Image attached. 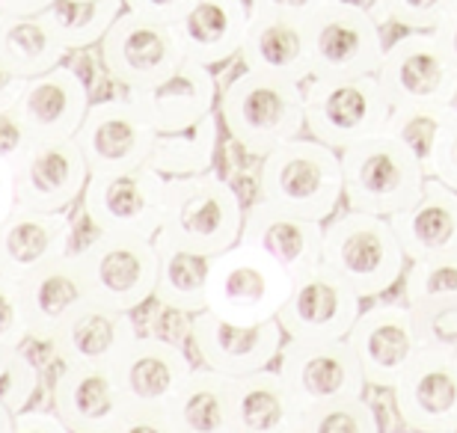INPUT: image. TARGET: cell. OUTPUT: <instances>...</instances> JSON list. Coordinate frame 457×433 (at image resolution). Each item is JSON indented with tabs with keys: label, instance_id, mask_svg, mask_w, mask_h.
I'll return each instance as SVG.
<instances>
[{
	"label": "cell",
	"instance_id": "1",
	"mask_svg": "<svg viewBox=\"0 0 457 433\" xmlns=\"http://www.w3.org/2000/svg\"><path fill=\"white\" fill-rule=\"evenodd\" d=\"M241 226V196L223 175L205 170L167 179L163 217L154 241L199 255H217L237 244Z\"/></svg>",
	"mask_w": 457,
	"mask_h": 433
},
{
	"label": "cell",
	"instance_id": "2",
	"mask_svg": "<svg viewBox=\"0 0 457 433\" xmlns=\"http://www.w3.org/2000/svg\"><path fill=\"white\" fill-rule=\"evenodd\" d=\"M342 158V199L347 208L392 217L404 211L428 179L422 158L386 128L345 146Z\"/></svg>",
	"mask_w": 457,
	"mask_h": 433
},
{
	"label": "cell",
	"instance_id": "3",
	"mask_svg": "<svg viewBox=\"0 0 457 433\" xmlns=\"http://www.w3.org/2000/svg\"><path fill=\"white\" fill-rule=\"evenodd\" d=\"M220 119L228 128V137L246 154L264 158L277 146L306 131L303 84L244 69L228 80L220 98Z\"/></svg>",
	"mask_w": 457,
	"mask_h": 433
},
{
	"label": "cell",
	"instance_id": "4",
	"mask_svg": "<svg viewBox=\"0 0 457 433\" xmlns=\"http://www.w3.org/2000/svg\"><path fill=\"white\" fill-rule=\"evenodd\" d=\"M259 199L324 223L342 202L339 149L303 134L277 146L262 158Z\"/></svg>",
	"mask_w": 457,
	"mask_h": 433
},
{
	"label": "cell",
	"instance_id": "5",
	"mask_svg": "<svg viewBox=\"0 0 457 433\" xmlns=\"http://www.w3.org/2000/svg\"><path fill=\"white\" fill-rule=\"evenodd\" d=\"M321 264L330 267L360 297H380L404 276L407 255L389 217L347 208L327 217Z\"/></svg>",
	"mask_w": 457,
	"mask_h": 433
},
{
	"label": "cell",
	"instance_id": "6",
	"mask_svg": "<svg viewBox=\"0 0 457 433\" xmlns=\"http://www.w3.org/2000/svg\"><path fill=\"white\" fill-rule=\"evenodd\" d=\"M291 273L250 244H232L208 259V312L232 324H262L288 300Z\"/></svg>",
	"mask_w": 457,
	"mask_h": 433
},
{
	"label": "cell",
	"instance_id": "7",
	"mask_svg": "<svg viewBox=\"0 0 457 433\" xmlns=\"http://www.w3.org/2000/svg\"><path fill=\"white\" fill-rule=\"evenodd\" d=\"M389 110L374 75H309L303 80V128L309 137L339 152L362 137L383 131Z\"/></svg>",
	"mask_w": 457,
	"mask_h": 433
},
{
	"label": "cell",
	"instance_id": "8",
	"mask_svg": "<svg viewBox=\"0 0 457 433\" xmlns=\"http://www.w3.org/2000/svg\"><path fill=\"white\" fill-rule=\"evenodd\" d=\"M374 78L389 107L449 110L457 101V75L431 30H410L392 42Z\"/></svg>",
	"mask_w": 457,
	"mask_h": 433
},
{
	"label": "cell",
	"instance_id": "9",
	"mask_svg": "<svg viewBox=\"0 0 457 433\" xmlns=\"http://www.w3.org/2000/svg\"><path fill=\"white\" fill-rule=\"evenodd\" d=\"M78 262L87 276L89 297L125 312H137L154 297V282H158L154 237L98 232L96 241L78 253Z\"/></svg>",
	"mask_w": 457,
	"mask_h": 433
},
{
	"label": "cell",
	"instance_id": "10",
	"mask_svg": "<svg viewBox=\"0 0 457 433\" xmlns=\"http://www.w3.org/2000/svg\"><path fill=\"white\" fill-rule=\"evenodd\" d=\"M167 175L149 163L116 172H89L84 187V214L98 232L154 237L163 217Z\"/></svg>",
	"mask_w": 457,
	"mask_h": 433
},
{
	"label": "cell",
	"instance_id": "11",
	"mask_svg": "<svg viewBox=\"0 0 457 433\" xmlns=\"http://www.w3.org/2000/svg\"><path fill=\"white\" fill-rule=\"evenodd\" d=\"M277 371L297 412L369 389L347 338H288L277 356Z\"/></svg>",
	"mask_w": 457,
	"mask_h": 433
},
{
	"label": "cell",
	"instance_id": "12",
	"mask_svg": "<svg viewBox=\"0 0 457 433\" xmlns=\"http://www.w3.org/2000/svg\"><path fill=\"white\" fill-rule=\"evenodd\" d=\"M181 60L185 54H181L172 24L134 12V9H122V15L102 39V62L107 75L125 89L158 84Z\"/></svg>",
	"mask_w": 457,
	"mask_h": 433
},
{
	"label": "cell",
	"instance_id": "13",
	"mask_svg": "<svg viewBox=\"0 0 457 433\" xmlns=\"http://www.w3.org/2000/svg\"><path fill=\"white\" fill-rule=\"evenodd\" d=\"M158 131L131 98L93 101L80 122L75 143L87 158L89 172H116L143 167L152 158Z\"/></svg>",
	"mask_w": 457,
	"mask_h": 433
},
{
	"label": "cell",
	"instance_id": "14",
	"mask_svg": "<svg viewBox=\"0 0 457 433\" xmlns=\"http://www.w3.org/2000/svg\"><path fill=\"white\" fill-rule=\"evenodd\" d=\"M309 66L318 78L374 75L383 60V30L371 15L356 9L324 6L306 21Z\"/></svg>",
	"mask_w": 457,
	"mask_h": 433
},
{
	"label": "cell",
	"instance_id": "15",
	"mask_svg": "<svg viewBox=\"0 0 457 433\" xmlns=\"http://www.w3.org/2000/svg\"><path fill=\"white\" fill-rule=\"evenodd\" d=\"M15 199L21 208L66 211L84 196L89 167L75 137L30 140L15 163Z\"/></svg>",
	"mask_w": 457,
	"mask_h": 433
},
{
	"label": "cell",
	"instance_id": "16",
	"mask_svg": "<svg viewBox=\"0 0 457 433\" xmlns=\"http://www.w3.org/2000/svg\"><path fill=\"white\" fill-rule=\"evenodd\" d=\"M360 312V294L330 267L315 264L312 271L295 276L277 321L286 338H347Z\"/></svg>",
	"mask_w": 457,
	"mask_h": 433
},
{
	"label": "cell",
	"instance_id": "17",
	"mask_svg": "<svg viewBox=\"0 0 457 433\" xmlns=\"http://www.w3.org/2000/svg\"><path fill=\"white\" fill-rule=\"evenodd\" d=\"M389 392L410 430L457 433V356L419 347Z\"/></svg>",
	"mask_w": 457,
	"mask_h": 433
},
{
	"label": "cell",
	"instance_id": "18",
	"mask_svg": "<svg viewBox=\"0 0 457 433\" xmlns=\"http://www.w3.org/2000/svg\"><path fill=\"white\" fill-rule=\"evenodd\" d=\"M282 342H286V333L277 318L262 321V324H232L203 309L194 315V327H190V347L199 362L228 377L270 368V362H277Z\"/></svg>",
	"mask_w": 457,
	"mask_h": 433
},
{
	"label": "cell",
	"instance_id": "19",
	"mask_svg": "<svg viewBox=\"0 0 457 433\" xmlns=\"http://www.w3.org/2000/svg\"><path fill=\"white\" fill-rule=\"evenodd\" d=\"M347 345L362 368L365 383L389 392L410 359L419 354L413 312L401 303H378L360 312L347 333Z\"/></svg>",
	"mask_w": 457,
	"mask_h": 433
},
{
	"label": "cell",
	"instance_id": "20",
	"mask_svg": "<svg viewBox=\"0 0 457 433\" xmlns=\"http://www.w3.org/2000/svg\"><path fill=\"white\" fill-rule=\"evenodd\" d=\"M125 398L111 365L62 362L54 380V412L69 433H119Z\"/></svg>",
	"mask_w": 457,
	"mask_h": 433
},
{
	"label": "cell",
	"instance_id": "21",
	"mask_svg": "<svg viewBox=\"0 0 457 433\" xmlns=\"http://www.w3.org/2000/svg\"><path fill=\"white\" fill-rule=\"evenodd\" d=\"M237 241L255 246L295 279V276L321 264L324 223L255 199L250 208H244V226Z\"/></svg>",
	"mask_w": 457,
	"mask_h": 433
},
{
	"label": "cell",
	"instance_id": "22",
	"mask_svg": "<svg viewBox=\"0 0 457 433\" xmlns=\"http://www.w3.org/2000/svg\"><path fill=\"white\" fill-rule=\"evenodd\" d=\"M137 336L140 329H137L131 312L87 297L69 312V318L54 333L51 347L60 362L113 368Z\"/></svg>",
	"mask_w": 457,
	"mask_h": 433
},
{
	"label": "cell",
	"instance_id": "23",
	"mask_svg": "<svg viewBox=\"0 0 457 433\" xmlns=\"http://www.w3.org/2000/svg\"><path fill=\"white\" fill-rule=\"evenodd\" d=\"M125 96L143 110L158 134L194 128L214 110L217 80L212 69L194 60H181L167 78L143 89H125Z\"/></svg>",
	"mask_w": 457,
	"mask_h": 433
},
{
	"label": "cell",
	"instance_id": "24",
	"mask_svg": "<svg viewBox=\"0 0 457 433\" xmlns=\"http://www.w3.org/2000/svg\"><path fill=\"white\" fill-rule=\"evenodd\" d=\"M190 371H194V362L185 347L143 333L128 345L113 365L125 404H143V407H170Z\"/></svg>",
	"mask_w": 457,
	"mask_h": 433
},
{
	"label": "cell",
	"instance_id": "25",
	"mask_svg": "<svg viewBox=\"0 0 457 433\" xmlns=\"http://www.w3.org/2000/svg\"><path fill=\"white\" fill-rule=\"evenodd\" d=\"M89 104L93 101L84 78L60 62L45 75L27 78L12 107L24 119L33 140H39V137H75Z\"/></svg>",
	"mask_w": 457,
	"mask_h": 433
},
{
	"label": "cell",
	"instance_id": "26",
	"mask_svg": "<svg viewBox=\"0 0 457 433\" xmlns=\"http://www.w3.org/2000/svg\"><path fill=\"white\" fill-rule=\"evenodd\" d=\"M250 24L246 0H190L179 21H172L181 54L214 69L237 57Z\"/></svg>",
	"mask_w": 457,
	"mask_h": 433
},
{
	"label": "cell",
	"instance_id": "27",
	"mask_svg": "<svg viewBox=\"0 0 457 433\" xmlns=\"http://www.w3.org/2000/svg\"><path fill=\"white\" fill-rule=\"evenodd\" d=\"M69 244L71 223L66 220V211L15 205L12 214L0 223V273L21 282L42 264L69 253Z\"/></svg>",
	"mask_w": 457,
	"mask_h": 433
},
{
	"label": "cell",
	"instance_id": "28",
	"mask_svg": "<svg viewBox=\"0 0 457 433\" xmlns=\"http://www.w3.org/2000/svg\"><path fill=\"white\" fill-rule=\"evenodd\" d=\"M89 297L87 276L80 271L78 253H62L48 264H42L39 271L21 279V300H24V315L30 338L48 342L60 329L62 321L69 318V312Z\"/></svg>",
	"mask_w": 457,
	"mask_h": 433
},
{
	"label": "cell",
	"instance_id": "29",
	"mask_svg": "<svg viewBox=\"0 0 457 433\" xmlns=\"http://www.w3.org/2000/svg\"><path fill=\"white\" fill-rule=\"evenodd\" d=\"M407 262L457 253V190L428 175L422 193L389 217Z\"/></svg>",
	"mask_w": 457,
	"mask_h": 433
},
{
	"label": "cell",
	"instance_id": "30",
	"mask_svg": "<svg viewBox=\"0 0 457 433\" xmlns=\"http://www.w3.org/2000/svg\"><path fill=\"white\" fill-rule=\"evenodd\" d=\"M237 57H241L244 69L303 84L312 75L306 21H297V18H286V15L250 12V24H246Z\"/></svg>",
	"mask_w": 457,
	"mask_h": 433
},
{
	"label": "cell",
	"instance_id": "31",
	"mask_svg": "<svg viewBox=\"0 0 457 433\" xmlns=\"http://www.w3.org/2000/svg\"><path fill=\"white\" fill-rule=\"evenodd\" d=\"M235 377L214 368H194L170 401L172 433H232Z\"/></svg>",
	"mask_w": 457,
	"mask_h": 433
},
{
	"label": "cell",
	"instance_id": "32",
	"mask_svg": "<svg viewBox=\"0 0 457 433\" xmlns=\"http://www.w3.org/2000/svg\"><path fill=\"white\" fill-rule=\"evenodd\" d=\"M297 407L279 371L259 368L235 377L232 433H295Z\"/></svg>",
	"mask_w": 457,
	"mask_h": 433
},
{
	"label": "cell",
	"instance_id": "33",
	"mask_svg": "<svg viewBox=\"0 0 457 433\" xmlns=\"http://www.w3.org/2000/svg\"><path fill=\"white\" fill-rule=\"evenodd\" d=\"M66 48L42 12L12 15L0 12V62L18 78H36L60 66Z\"/></svg>",
	"mask_w": 457,
	"mask_h": 433
},
{
	"label": "cell",
	"instance_id": "34",
	"mask_svg": "<svg viewBox=\"0 0 457 433\" xmlns=\"http://www.w3.org/2000/svg\"><path fill=\"white\" fill-rule=\"evenodd\" d=\"M158 246V282H154V300L176 306L187 315L208 309V259L179 246L161 244Z\"/></svg>",
	"mask_w": 457,
	"mask_h": 433
},
{
	"label": "cell",
	"instance_id": "35",
	"mask_svg": "<svg viewBox=\"0 0 457 433\" xmlns=\"http://www.w3.org/2000/svg\"><path fill=\"white\" fill-rule=\"evenodd\" d=\"M125 0H54L45 9L51 30L66 51H84L102 45L104 33L122 15Z\"/></svg>",
	"mask_w": 457,
	"mask_h": 433
},
{
	"label": "cell",
	"instance_id": "36",
	"mask_svg": "<svg viewBox=\"0 0 457 433\" xmlns=\"http://www.w3.org/2000/svg\"><path fill=\"white\" fill-rule=\"evenodd\" d=\"M214 154H217V122L214 113H208L194 128L154 137L149 167L167 175V179L170 175H194L212 170Z\"/></svg>",
	"mask_w": 457,
	"mask_h": 433
},
{
	"label": "cell",
	"instance_id": "37",
	"mask_svg": "<svg viewBox=\"0 0 457 433\" xmlns=\"http://www.w3.org/2000/svg\"><path fill=\"white\" fill-rule=\"evenodd\" d=\"M378 410L362 395H347L297 412L295 433H374Z\"/></svg>",
	"mask_w": 457,
	"mask_h": 433
},
{
	"label": "cell",
	"instance_id": "38",
	"mask_svg": "<svg viewBox=\"0 0 457 433\" xmlns=\"http://www.w3.org/2000/svg\"><path fill=\"white\" fill-rule=\"evenodd\" d=\"M404 297L407 306L457 297V253L410 262L404 267Z\"/></svg>",
	"mask_w": 457,
	"mask_h": 433
},
{
	"label": "cell",
	"instance_id": "39",
	"mask_svg": "<svg viewBox=\"0 0 457 433\" xmlns=\"http://www.w3.org/2000/svg\"><path fill=\"white\" fill-rule=\"evenodd\" d=\"M39 392V368L21 347H0V404L12 412H21Z\"/></svg>",
	"mask_w": 457,
	"mask_h": 433
},
{
	"label": "cell",
	"instance_id": "40",
	"mask_svg": "<svg viewBox=\"0 0 457 433\" xmlns=\"http://www.w3.org/2000/svg\"><path fill=\"white\" fill-rule=\"evenodd\" d=\"M410 312H413L419 347L457 356V297L419 303V306H410Z\"/></svg>",
	"mask_w": 457,
	"mask_h": 433
},
{
	"label": "cell",
	"instance_id": "41",
	"mask_svg": "<svg viewBox=\"0 0 457 433\" xmlns=\"http://www.w3.org/2000/svg\"><path fill=\"white\" fill-rule=\"evenodd\" d=\"M445 110H419V107H392L389 119H386V131L401 137L410 149H413L419 158H422L425 170H428V154H431V143H434V131L436 122Z\"/></svg>",
	"mask_w": 457,
	"mask_h": 433
},
{
	"label": "cell",
	"instance_id": "42",
	"mask_svg": "<svg viewBox=\"0 0 457 433\" xmlns=\"http://www.w3.org/2000/svg\"><path fill=\"white\" fill-rule=\"evenodd\" d=\"M428 175L457 190V107H449L436 122L431 154H428Z\"/></svg>",
	"mask_w": 457,
	"mask_h": 433
},
{
	"label": "cell",
	"instance_id": "43",
	"mask_svg": "<svg viewBox=\"0 0 457 433\" xmlns=\"http://www.w3.org/2000/svg\"><path fill=\"white\" fill-rule=\"evenodd\" d=\"M454 6L457 0H386V18L401 30H434Z\"/></svg>",
	"mask_w": 457,
	"mask_h": 433
},
{
	"label": "cell",
	"instance_id": "44",
	"mask_svg": "<svg viewBox=\"0 0 457 433\" xmlns=\"http://www.w3.org/2000/svg\"><path fill=\"white\" fill-rule=\"evenodd\" d=\"M30 338L21 300V282L0 273V347H24Z\"/></svg>",
	"mask_w": 457,
	"mask_h": 433
},
{
	"label": "cell",
	"instance_id": "45",
	"mask_svg": "<svg viewBox=\"0 0 457 433\" xmlns=\"http://www.w3.org/2000/svg\"><path fill=\"white\" fill-rule=\"evenodd\" d=\"M190 327H194V315H187V312H181L176 306H167V303H158L149 315V333H143V336L163 338V342L187 350L190 347Z\"/></svg>",
	"mask_w": 457,
	"mask_h": 433
},
{
	"label": "cell",
	"instance_id": "46",
	"mask_svg": "<svg viewBox=\"0 0 457 433\" xmlns=\"http://www.w3.org/2000/svg\"><path fill=\"white\" fill-rule=\"evenodd\" d=\"M30 131H27L24 119L18 116L15 107H0V161L4 163H18L24 149L30 146Z\"/></svg>",
	"mask_w": 457,
	"mask_h": 433
},
{
	"label": "cell",
	"instance_id": "47",
	"mask_svg": "<svg viewBox=\"0 0 457 433\" xmlns=\"http://www.w3.org/2000/svg\"><path fill=\"white\" fill-rule=\"evenodd\" d=\"M128 430L172 433V421H170L167 407H143V404H125L119 433H128Z\"/></svg>",
	"mask_w": 457,
	"mask_h": 433
},
{
	"label": "cell",
	"instance_id": "48",
	"mask_svg": "<svg viewBox=\"0 0 457 433\" xmlns=\"http://www.w3.org/2000/svg\"><path fill=\"white\" fill-rule=\"evenodd\" d=\"M324 6L327 0H250V12L286 15V18H297V21H309Z\"/></svg>",
	"mask_w": 457,
	"mask_h": 433
},
{
	"label": "cell",
	"instance_id": "49",
	"mask_svg": "<svg viewBox=\"0 0 457 433\" xmlns=\"http://www.w3.org/2000/svg\"><path fill=\"white\" fill-rule=\"evenodd\" d=\"M12 425L18 433H69L66 425H62V419L57 416L54 410H21L12 416Z\"/></svg>",
	"mask_w": 457,
	"mask_h": 433
},
{
	"label": "cell",
	"instance_id": "50",
	"mask_svg": "<svg viewBox=\"0 0 457 433\" xmlns=\"http://www.w3.org/2000/svg\"><path fill=\"white\" fill-rule=\"evenodd\" d=\"M190 0H125V9H134V12H143L149 18H158V21H179V15L185 12Z\"/></svg>",
	"mask_w": 457,
	"mask_h": 433
},
{
	"label": "cell",
	"instance_id": "51",
	"mask_svg": "<svg viewBox=\"0 0 457 433\" xmlns=\"http://www.w3.org/2000/svg\"><path fill=\"white\" fill-rule=\"evenodd\" d=\"M431 33L436 36V42H440L445 60H449V66L454 69V75H457V6L443 18L440 24L434 27Z\"/></svg>",
	"mask_w": 457,
	"mask_h": 433
},
{
	"label": "cell",
	"instance_id": "52",
	"mask_svg": "<svg viewBox=\"0 0 457 433\" xmlns=\"http://www.w3.org/2000/svg\"><path fill=\"white\" fill-rule=\"evenodd\" d=\"M15 205H18V199H15V170H12V163L0 161V223L12 214Z\"/></svg>",
	"mask_w": 457,
	"mask_h": 433
},
{
	"label": "cell",
	"instance_id": "53",
	"mask_svg": "<svg viewBox=\"0 0 457 433\" xmlns=\"http://www.w3.org/2000/svg\"><path fill=\"white\" fill-rule=\"evenodd\" d=\"M327 6L356 9V12L371 15L380 27H383V24H389V18H386V0H327Z\"/></svg>",
	"mask_w": 457,
	"mask_h": 433
},
{
	"label": "cell",
	"instance_id": "54",
	"mask_svg": "<svg viewBox=\"0 0 457 433\" xmlns=\"http://www.w3.org/2000/svg\"><path fill=\"white\" fill-rule=\"evenodd\" d=\"M21 87H24V78L12 75V71L0 62V107H12Z\"/></svg>",
	"mask_w": 457,
	"mask_h": 433
},
{
	"label": "cell",
	"instance_id": "55",
	"mask_svg": "<svg viewBox=\"0 0 457 433\" xmlns=\"http://www.w3.org/2000/svg\"><path fill=\"white\" fill-rule=\"evenodd\" d=\"M54 0H0V12H12V15H33L45 12Z\"/></svg>",
	"mask_w": 457,
	"mask_h": 433
},
{
	"label": "cell",
	"instance_id": "56",
	"mask_svg": "<svg viewBox=\"0 0 457 433\" xmlns=\"http://www.w3.org/2000/svg\"><path fill=\"white\" fill-rule=\"evenodd\" d=\"M0 433H15V425H12V412H9L4 404H0Z\"/></svg>",
	"mask_w": 457,
	"mask_h": 433
}]
</instances>
